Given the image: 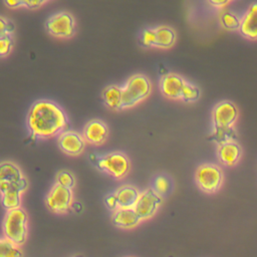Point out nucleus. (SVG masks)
Masks as SVG:
<instances>
[{
    "label": "nucleus",
    "mask_w": 257,
    "mask_h": 257,
    "mask_svg": "<svg viewBox=\"0 0 257 257\" xmlns=\"http://www.w3.org/2000/svg\"><path fill=\"white\" fill-rule=\"evenodd\" d=\"M27 125L32 138H50L64 132L68 125V118L57 103L40 99L30 106Z\"/></svg>",
    "instance_id": "f257e3e1"
},
{
    "label": "nucleus",
    "mask_w": 257,
    "mask_h": 257,
    "mask_svg": "<svg viewBox=\"0 0 257 257\" xmlns=\"http://www.w3.org/2000/svg\"><path fill=\"white\" fill-rule=\"evenodd\" d=\"M27 214L21 208L7 211L3 220L4 238L18 246L22 245L27 238Z\"/></svg>",
    "instance_id": "f03ea898"
},
{
    "label": "nucleus",
    "mask_w": 257,
    "mask_h": 257,
    "mask_svg": "<svg viewBox=\"0 0 257 257\" xmlns=\"http://www.w3.org/2000/svg\"><path fill=\"white\" fill-rule=\"evenodd\" d=\"M151 92V82L147 76L143 74H135L131 76L126 82L121 86L122 94V108L131 107Z\"/></svg>",
    "instance_id": "7ed1b4c3"
},
{
    "label": "nucleus",
    "mask_w": 257,
    "mask_h": 257,
    "mask_svg": "<svg viewBox=\"0 0 257 257\" xmlns=\"http://www.w3.org/2000/svg\"><path fill=\"white\" fill-rule=\"evenodd\" d=\"M95 164L99 170L115 179H121L130 170V161L127 157L120 152H112L101 156L96 159Z\"/></svg>",
    "instance_id": "20e7f679"
},
{
    "label": "nucleus",
    "mask_w": 257,
    "mask_h": 257,
    "mask_svg": "<svg viewBox=\"0 0 257 257\" xmlns=\"http://www.w3.org/2000/svg\"><path fill=\"white\" fill-rule=\"evenodd\" d=\"M28 184L23 177L20 169L12 162L0 163V193L11 189L17 188L24 192Z\"/></svg>",
    "instance_id": "39448f33"
},
{
    "label": "nucleus",
    "mask_w": 257,
    "mask_h": 257,
    "mask_svg": "<svg viewBox=\"0 0 257 257\" xmlns=\"http://www.w3.org/2000/svg\"><path fill=\"white\" fill-rule=\"evenodd\" d=\"M223 181V174L219 167L212 164H205L196 172V182L199 188L206 193L216 192Z\"/></svg>",
    "instance_id": "423d86ee"
},
{
    "label": "nucleus",
    "mask_w": 257,
    "mask_h": 257,
    "mask_svg": "<svg viewBox=\"0 0 257 257\" xmlns=\"http://www.w3.org/2000/svg\"><path fill=\"white\" fill-rule=\"evenodd\" d=\"M45 203L50 211L58 214L65 213L71 208L73 203L72 191L71 189L54 184L45 198Z\"/></svg>",
    "instance_id": "0eeeda50"
},
{
    "label": "nucleus",
    "mask_w": 257,
    "mask_h": 257,
    "mask_svg": "<svg viewBox=\"0 0 257 257\" xmlns=\"http://www.w3.org/2000/svg\"><path fill=\"white\" fill-rule=\"evenodd\" d=\"M46 30L53 36L68 38L75 32V22L68 12H58L50 16L45 23Z\"/></svg>",
    "instance_id": "6e6552de"
},
{
    "label": "nucleus",
    "mask_w": 257,
    "mask_h": 257,
    "mask_svg": "<svg viewBox=\"0 0 257 257\" xmlns=\"http://www.w3.org/2000/svg\"><path fill=\"white\" fill-rule=\"evenodd\" d=\"M161 203V196L157 194L154 189H148L140 193L139 199L134 206V210L141 220H147L155 215Z\"/></svg>",
    "instance_id": "1a4fd4ad"
},
{
    "label": "nucleus",
    "mask_w": 257,
    "mask_h": 257,
    "mask_svg": "<svg viewBox=\"0 0 257 257\" xmlns=\"http://www.w3.org/2000/svg\"><path fill=\"white\" fill-rule=\"evenodd\" d=\"M238 116L236 105L231 101H222L217 104L213 111L215 127H230Z\"/></svg>",
    "instance_id": "9d476101"
},
{
    "label": "nucleus",
    "mask_w": 257,
    "mask_h": 257,
    "mask_svg": "<svg viewBox=\"0 0 257 257\" xmlns=\"http://www.w3.org/2000/svg\"><path fill=\"white\" fill-rule=\"evenodd\" d=\"M58 146L63 153L70 156H77L84 150L85 141L76 132L64 131L58 137Z\"/></svg>",
    "instance_id": "9b49d317"
},
{
    "label": "nucleus",
    "mask_w": 257,
    "mask_h": 257,
    "mask_svg": "<svg viewBox=\"0 0 257 257\" xmlns=\"http://www.w3.org/2000/svg\"><path fill=\"white\" fill-rule=\"evenodd\" d=\"M108 136L107 125L99 119L89 120L83 128V139L92 145H100L105 142Z\"/></svg>",
    "instance_id": "f8f14e48"
},
{
    "label": "nucleus",
    "mask_w": 257,
    "mask_h": 257,
    "mask_svg": "<svg viewBox=\"0 0 257 257\" xmlns=\"http://www.w3.org/2000/svg\"><path fill=\"white\" fill-rule=\"evenodd\" d=\"M185 82L178 74L168 73L162 77L160 86L164 95L170 98H179L181 97Z\"/></svg>",
    "instance_id": "ddd939ff"
},
{
    "label": "nucleus",
    "mask_w": 257,
    "mask_h": 257,
    "mask_svg": "<svg viewBox=\"0 0 257 257\" xmlns=\"http://www.w3.org/2000/svg\"><path fill=\"white\" fill-rule=\"evenodd\" d=\"M141 221L134 208H117L112 215L113 224L122 229H132Z\"/></svg>",
    "instance_id": "4468645a"
},
{
    "label": "nucleus",
    "mask_w": 257,
    "mask_h": 257,
    "mask_svg": "<svg viewBox=\"0 0 257 257\" xmlns=\"http://www.w3.org/2000/svg\"><path fill=\"white\" fill-rule=\"evenodd\" d=\"M240 32L249 39H257V3H253L241 19Z\"/></svg>",
    "instance_id": "2eb2a0df"
},
{
    "label": "nucleus",
    "mask_w": 257,
    "mask_h": 257,
    "mask_svg": "<svg viewBox=\"0 0 257 257\" xmlns=\"http://www.w3.org/2000/svg\"><path fill=\"white\" fill-rule=\"evenodd\" d=\"M241 156V148L236 142H229L220 145L218 148V157L226 166L235 165Z\"/></svg>",
    "instance_id": "dca6fc26"
},
{
    "label": "nucleus",
    "mask_w": 257,
    "mask_h": 257,
    "mask_svg": "<svg viewBox=\"0 0 257 257\" xmlns=\"http://www.w3.org/2000/svg\"><path fill=\"white\" fill-rule=\"evenodd\" d=\"M114 194L118 208H134L140 196V192L133 186H122Z\"/></svg>",
    "instance_id": "f3484780"
},
{
    "label": "nucleus",
    "mask_w": 257,
    "mask_h": 257,
    "mask_svg": "<svg viewBox=\"0 0 257 257\" xmlns=\"http://www.w3.org/2000/svg\"><path fill=\"white\" fill-rule=\"evenodd\" d=\"M102 98L105 104L111 109L122 108L121 87L118 85H109L102 91Z\"/></svg>",
    "instance_id": "a211bd4d"
},
{
    "label": "nucleus",
    "mask_w": 257,
    "mask_h": 257,
    "mask_svg": "<svg viewBox=\"0 0 257 257\" xmlns=\"http://www.w3.org/2000/svg\"><path fill=\"white\" fill-rule=\"evenodd\" d=\"M155 32H156L155 46L168 48L174 44L176 39V34L172 28L168 26H159L155 28Z\"/></svg>",
    "instance_id": "6ab92c4d"
},
{
    "label": "nucleus",
    "mask_w": 257,
    "mask_h": 257,
    "mask_svg": "<svg viewBox=\"0 0 257 257\" xmlns=\"http://www.w3.org/2000/svg\"><path fill=\"white\" fill-rule=\"evenodd\" d=\"M21 191L17 188H11L1 194V203L7 210H14L20 208L21 204Z\"/></svg>",
    "instance_id": "aec40b11"
},
{
    "label": "nucleus",
    "mask_w": 257,
    "mask_h": 257,
    "mask_svg": "<svg viewBox=\"0 0 257 257\" xmlns=\"http://www.w3.org/2000/svg\"><path fill=\"white\" fill-rule=\"evenodd\" d=\"M210 139L215 141L216 143H218L220 146L225 143L235 142L236 134L232 126H230V127H215V131Z\"/></svg>",
    "instance_id": "412c9836"
},
{
    "label": "nucleus",
    "mask_w": 257,
    "mask_h": 257,
    "mask_svg": "<svg viewBox=\"0 0 257 257\" xmlns=\"http://www.w3.org/2000/svg\"><path fill=\"white\" fill-rule=\"evenodd\" d=\"M0 257H23L20 246L6 238H0Z\"/></svg>",
    "instance_id": "4be33fe9"
},
{
    "label": "nucleus",
    "mask_w": 257,
    "mask_h": 257,
    "mask_svg": "<svg viewBox=\"0 0 257 257\" xmlns=\"http://www.w3.org/2000/svg\"><path fill=\"white\" fill-rule=\"evenodd\" d=\"M220 20H221L222 25L227 29L234 30V29L240 28V24H241L240 19L235 14H233L229 11L223 12L220 16Z\"/></svg>",
    "instance_id": "5701e85b"
},
{
    "label": "nucleus",
    "mask_w": 257,
    "mask_h": 257,
    "mask_svg": "<svg viewBox=\"0 0 257 257\" xmlns=\"http://www.w3.org/2000/svg\"><path fill=\"white\" fill-rule=\"evenodd\" d=\"M199 96H200L199 88L197 86L191 84V83L185 82V85H184L183 90H182L181 97L185 101H195L199 98Z\"/></svg>",
    "instance_id": "b1692460"
},
{
    "label": "nucleus",
    "mask_w": 257,
    "mask_h": 257,
    "mask_svg": "<svg viewBox=\"0 0 257 257\" xmlns=\"http://www.w3.org/2000/svg\"><path fill=\"white\" fill-rule=\"evenodd\" d=\"M56 184L63 186L65 188H68V189H72L75 184V180H74L73 175L70 172L60 171L56 175Z\"/></svg>",
    "instance_id": "393cba45"
},
{
    "label": "nucleus",
    "mask_w": 257,
    "mask_h": 257,
    "mask_svg": "<svg viewBox=\"0 0 257 257\" xmlns=\"http://www.w3.org/2000/svg\"><path fill=\"white\" fill-rule=\"evenodd\" d=\"M155 42H156L155 28L145 29L141 35V43L144 46L150 47V46H155Z\"/></svg>",
    "instance_id": "a878e982"
},
{
    "label": "nucleus",
    "mask_w": 257,
    "mask_h": 257,
    "mask_svg": "<svg viewBox=\"0 0 257 257\" xmlns=\"http://www.w3.org/2000/svg\"><path fill=\"white\" fill-rule=\"evenodd\" d=\"M169 189H170V182L167 178H165L163 176H160L155 180L154 191L157 194H159L160 196L166 194L169 191Z\"/></svg>",
    "instance_id": "bb28decb"
},
{
    "label": "nucleus",
    "mask_w": 257,
    "mask_h": 257,
    "mask_svg": "<svg viewBox=\"0 0 257 257\" xmlns=\"http://www.w3.org/2000/svg\"><path fill=\"white\" fill-rule=\"evenodd\" d=\"M14 30V24L11 20L0 16V37H5L11 35Z\"/></svg>",
    "instance_id": "cd10ccee"
},
{
    "label": "nucleus",
    "mask_w": 257,
    "mask_h": 257,
    "mask_svg": "<svg viewBox=\"0 0 257 257\" xmlns=\"http://www.w3.org/2000/svg\"><path fill=\"white\" fill-rule=\"evenodd\" d=\"M13 46V40L11 35L0 37V56H6L11 51Z\"/></svg>",
    "instance_id": "c85d7f7f"
},
{
    "label": "nucleus",
    "mask_w": 257,
    "mask_h": 257,
    "mask_svg": "<svg viewBox=\"0 0 257 257\" xmlns=\"http://www.w3.org/2000/svg\"><path fill=\"white\" fill-rule=\"evenodd\" d=\"M105 205L111 209V210H116L118 208L117 206V200H116V197H115V194H110L108 195L106 198H105Z\"/></svg>",
    "instance_id": "c756f323"
},
{
    "label": "nucleus",
    "mask_w": 257,
    "mask_h": 257,
    "mask_svg": "<svg viewBox=\"0 0 257 257\" xmlns=\"http://www.w3.org/2000/svg\"><path fill=\"white\" fill-rule=\"evenodd\" d=\"M43 3L44 1H23V6L29 7V8H36Z\"/></svg>",
    "instance_id": "7c9ffc66"
},
{
    "label": "nucleus",
    "mask_w": 257,
    "mask_h": 257,
    "mask_svg": "<svg viewBox=\"0 0 257 257\" xmlns=\"http://www.w3.org/2000/svg\"><path fill=\"white\" fill-rule=\"evenodd\" d=\"M7 6L11 7V8H15L18 6H23V1H14V0H10V1H5L4 2Z\"/></svg>",
    "instance_id": "2f4dec72"
},
{
    "label": "nucleus",
    "mask_w": 257,
    "mask_h": 257,
    "mask_svg": "<svg viewBox=\"0 0 257 257\" xmlns=\"http://www.w3.org/2000/svg\"><path fill=\"white\" fill-rule=\"evenodd\" d=\"M209 3L216 6V7H219V6H223V5L227 4L228 1H209Z\"/></svg>",
    "instance_id": "473e14b6"
},
{
    "label": "nucleus",
    "mask_w": 257,
    "mask_h": 257,
    "mask_svg": "<svg viewBox=\"0 0 257 257\" xmlns=\"http://www.w3.org/2000/svg\"><path fill=\"white\" fill-rule=\"evenodd\" d=\"M127 257H135V256H127Z\"/></svg>",
    "instance_id": "72a5a7b5"
}]
</instances>
